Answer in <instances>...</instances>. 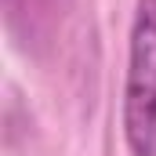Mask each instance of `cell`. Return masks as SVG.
I'll return each mask as SVG.
<instances>
[{
  "mask_svg": "<svg viewBox=\"0 0 156 156\" xmlns=\"http://www.w3.org/2000/svg\"><path fill=\"white\" fill-rule=\"evenodd\" d=\"M123 138L134 156H156V0H138L131 18Z\"/></svg>",
  "mask_w": 156,
  "mask_h": 156,
  "instance_id": "obj_1",
  "label": "cell"
}]
</instances>
